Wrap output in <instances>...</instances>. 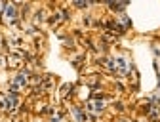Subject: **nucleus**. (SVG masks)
<instances>
[{
  "label": "nucleus",
  "instance_id": "f257e3e1",
  "mask_svg": "<svg viewBox=\"0 0 160 122\" xmlns=\"http://www.w3.org/2000/svg\"><path fill=\"white\" fill-rule=\"evenodd\" d=\"M12 21V19H15V10H14V6H6V14H4Z\"/></svg>",
  "mask_w": 160,
  "mask_h": 122
}]
</instances>
